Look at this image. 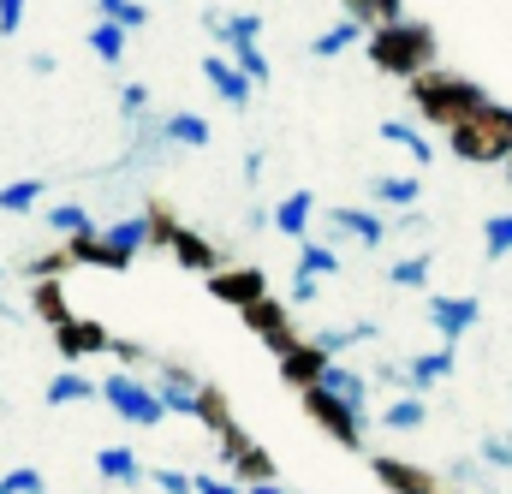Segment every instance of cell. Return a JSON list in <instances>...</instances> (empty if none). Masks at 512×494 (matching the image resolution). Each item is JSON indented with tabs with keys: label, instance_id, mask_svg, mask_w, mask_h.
Instances as JSON below:
<instances>
[{
	"label": "cell",
	"instance_id": "1",
	"mask_svg": "<svg viewBox=\"0 0 512 494\" xmlns=\"http://www.w3.org/2000/svg\"><path fill=\"white\" fill-rule=\"evenodd\" d=\"M364 48H370L376 72H387V78H411V72L435 66V30L417 24V18H405V12L387 18V24H370L364 30Z\"/></svg>",
	"mask_w": 512,
	"mask_h": 494
},
{
	"label": "cell",
	"instance_id": "2",
	"mask_svg": "<svg viewBox=\"0 0 512 494\" xmlns=\"http://www.w3.org/2000/svg\"><path fill=\"white\" fill-rule=\"evenodd\" d=\"M447 149L459 161H507L512 155V108H501L495 96H483L471 114L447 125Z\"/></svg>",
	"mask_w": 512,
	"mask_h": 494
},
{
	"label": "cell",
	"instance_id": "3",
	"mask_svg": "<svg viewBox=\"0 0 512 494\" xmlns=\"http://www.w3.org/2000/svg\"><path fill=\"white\" fill-rule=\"evenodd\" d=\"M405 90H411V102L423 108V120L429 125H447L459 120V114H471L489 90L477 84V78H459V72H435V66H423V72H411L405 78Z\"/></svg>",
	"mask_w": 512,
	"mask_h": 494
},
{
	"label": "cell",
	"instance_id": "4",
	"mask_svg": "<svg viewBox=\"0 0 512 494\" xmlns=\"http://www.w3.org/2000/svg\"><path fill=\"white\" fill-rule=\"evenodd\" d=\"M298 399H304V417L328 435V441H340V447H364V405H352V399H340V393H328L322 381H310V387H298Z\"/></svg>",
	"mask_w": 512,
	"mask_h": 494
},
{
	"label": "cell",
	"instance_id": "5",
	"mask_svg": "<svg viewBox=\"0 0 512 494\" xmlns=\"http://www.w3.org/2000/svg\"><path fill=\"white\" fill-rule=\"evenodd\" d=\"M102 399L114 405V417H126V423H137V429H155V423L167 417L161 393H155L149 381H137L131 370H114V375H108V381H102Z\"/></svg>",
	"mask_w": 512,
	"mask_h": 494
},
{
	"label": "cell",
	"instance_id": "6",
	"mask_svg": "<svg viewBox=\"0 0 512 494\" xmlns=\"http://www.w3.org/2000/svg\"><path fill=\"white\" fill-rule=\"evenodd\" d=\"M215 441H221V465H227V477H233V483H268V477H280V471H274V459H268V447L245 435V423H227Z\"/></svg>",
	"mask_w": 512,
	"mask_h": 494
},
{
	"label": "cell",
	"instance_id": "7",
	"mask_svg": "<svg viewBox=\"0 0 512 494\" xmlns=\"http://www.w3.org/2000/svg\"><path fill=\"white\" fill-rule=\"evenodd\" d=\"M239 316H245V328H251L268 352H280V346H292V340H298V328H292V304H286V298H274V292L251 298Z\"/></svg>",
	"mask_w": 512,
	"mask_h": 494
},
{
	"label": "cell",
	"instance_id": "8",
	"mask_svg": "<svg viewBox=\"0 0 512 494\" xmlns=\"http://www.w3.org/2000/svg\"><path fill=\"white\" fill-rule=\"evenodd\" d=\"M423 316L435 322V334H441L447 346H459V340L477 328L483 304H477V298H453V292H429V298H423Z\"/></svg>",
	"mask_w": 512,
	"mask_h": 494
},
{
	"label": "cell",
	"instance_id": "9",
	"mask_svg": "<svg viewBox=\"0 0 512 494\" xmlns=\"http://www.w3.org/2000/svg\"><path fill=\"white\" fill-rule=\"evenodd\" d=\"M54 334V352L66 358V364H84V358H96V352H108V328L96 322V316H66L60 328H48Z\"/></svg>",
	"mask_w": 512,
	"mask_h": 494
},
{
	"label": "cell",
	"instance_id": "10",
	"mask_svg": "<svg viewBox=\"0 0 512 494\" xmlns=\"http://www.w3.org/2000/svg\"><path fill=\"white\" fill-rule=\"evenodd\" d=\"M453 364H459V346H435V352H417V358H405L399 370H382V381H405L411 393H429L435 381H447L453 375Z\"/></svg>",
	"mask_w": 512,
	"mask_h": 494
},
{
	"label": "cell",
	"instance_id": "11",
	"mask_svg": "<svg viewBox=\"0 0 512 494\" xmlns=\"http://www.w3.org/2000/svg\"><path fill=\"white\" fill-rule=\"evenodd\" d=\"M203 286H209V298H215V304L245 310L251 298L268 292V274H262V268H227V262H221V268H209V274H203Z\"/></svg>",
	"mask_w": 512,
	"mask_h": 494
},
{
	"label": "cell",
	"instance_id": "12",
	"mask_svg": "<svg viewBox=\"0 0 512 494\" xmlns=\"http://www.w3.org/2000/svg\"><path fill=\"white\" fill-rule=\"evenodd\" d=\"M370 471H376V483H382L387 494H441L435 471H423V465H411V459H393V453H376Z\"/></svg>",
	"mask_w": 512,
	"mask_h": 494
},
{
	"label": "cell",
	"instance_id": "13",
	"mask_svg": "<svg viewBox=\"0 0 512 494\" xmlns=\"http://www.w3.org/2000/svg\"><path fill=\"white\" fill-rule=\"evenodd\" d=\"M274 370H280L286 387H310V381H322V370H328V352L316 340H292V346L274 352Z\"/></svg>",
	"mask_w": 512,
	"mask_h": 494
},
{
	"label": "cell",
	"instance_id": "14",
	"mask_svg": "<svg viewBox=\"0 0 512 494\" xmlns=\"http://www.w3.org/2000/svg\"><path fill=\"white\" fill-rule=\"evenodd\" d=\"M203 78H209V90H215L233 114H239V108L256 96V84L239 72V66H233V60H227V54H209V60H203Z\"/></svg>",
	"mask_w": 512,
	"mask_h": 494
},
{
	"label": "cell",
	"instance_id": "15",
	"mask_svg": "<svg viewBox=\"0 0 512 494\" xmlns=\"http://www.w3.org/2000/svg\"><path fill=\"white\" fill-rule=\"evenodd\" d=\"M310 221H316V191H286L268 215V227L280 239H310Z\"/></svg>",
	"mask_w": 512,
	"mask_h": 494
},
{
	"label": "cell",
	"instance_id": "16",
	"mask_svg": "<svg viewBox=\"0 0 512 494\" xmlns=\"http://www.w3.org/2000/svg\"><path fill=\"white\" fill-rule=\"evenodd\" d=\"M155 393H161L167 417H191V411H197V375L185 370V364H161V375H155Z\"/></svg>",
	"mask_w": 512,
	"mask_h": 494
},
{
	"label": "cell",
	"instance_id": "17",
	"mask_svg": "<svg viewBox=\"0 0 512 494\" xmlns=\"http://www.w3.org/2000/svg\"><path fill=\"white\" fill-rule=\"evenodd\" d=\"M167 250H173V262H179V268H191V274H209V268H221V250L209 245L203 233H191L185 221H179V233L167 239Z\"/></svg>",
	"mask_w": 512,
	"mask_h": 494
},
{
	"label": "cell",
	"instance_id": "18",
	"mask_svg": "<svg viewBox=\"0 0 512 494\" xmlns=\"http://www.w3.org/2000/svg\"><path fill=\"white\" fill-rule=\"evenodd\" d=\"M328 227H334L340 239H358V245H370V250L387 239V221L370 215V209H328Z\"/></svg>",
	"mask_w": 512,
	"mask_h": 494
},
{
	"label": "cell",
	"instance_id": "19",
	"mask_svg": "<svg viewBox=\"0 0 512 494\" xmlns=\"http://www.w3.org/2000/svg\"><path fill=\"white\" fill-rule=\"evenodd\" d=\"M84 42H90V54H96L102 66H120L126 48H131V30L126 24H114V18H96V24L84 30Z\"/></svg>",
	"mask_w": 512,
	"mask_h": 494
},
{
	"label": "cell",
	"instance_id": "20",
	"mask_svg": "<svg viewBox=\"0 0 512 494\" xmlns=\"http://www.w3.org/2000/svg\"><path fill=\"white\" fill-rule=\"evenodd\" d=\"M42 399L60 411V405H90V399H102V381H90V375H78V370H60L48 387H42Z\"/></svg>",
	"mask_w": 512,
	"mask_h": 494
},
{
	"label": "cell",
	"instance_id": "21",
	"mask_svg": "<svg viewBox=\"0 0 512 494\" xmlns=\"http://www.w3.org/2000/svg\"><path fill=\"white\" fill-rule=\"evenodd\" d=\"M30 316H36L42 328H60V322L72 316L66 286H60V280H30Z\"/></svg>",
	"mask_w": 512,
	"mask_h": 494
},
{
	"label": "cell",
	"instance_id": "22",
	"mask_svg": "<svg viewBox=\"0 0 512 494\" xmlns=\"http://www.w3.org/2000/svg\"><path fill=\"white\" fill-rule=\"evenodd\" d=\"M376 137H382V143H393V149H405V155L417 161V173L435 161V143H429L417 125H405V120H382V125H376Z\"/></svg>",
	"mask_w": 512,
	"mask_h": 494
},
{
	"label": "cell",
	"instance_id": "23",
	"mask_svg": "<svg viewBox=\"0 0 512 494\" xmlns=\"http://www.w3.org/2000/svg\"><path fill=\"white\" fill-rule=\"evenodd\" d=\"M209 137H215V125L203 114H167L161 120V143H173V149H209Z\"/></svg>",
	"mask_w": 512,
	"mask_h": 494
},
{
	"label": "cell",
	"instance_id": "24",
	"mask_svg": "<svg viewBox=\"0 0 512 494\" xmlns=\"http://www.w3.org/2000/svg\"><path fill=\"white\" fill-rule=\"evenodd\" d=\"M370 197L376 203H393V209H411L423 197V173H376L370 179Z\"/></svg>",
	"mask_w": 512,
	"mask_h": 494
},
{
	"label": "cell",
	"instance_id": "25",
	"mask_svg": "<svg viewBox=\"0 0 512 494\" xmlns=\"http://www.w3.org/2000/svg\"><path fill=\"white\" fill-rule=\"evenodd\" d=\"M96 471H102L108 483H120V489H137V483L149 477V471L137 465V453H131V447H102V453H96Z\"/></svg>",
	"mask_w": 512,
	"mask_h": 494
},
{
	"label": "cell",
	"instance_id": "26",
	"mask_svg": "<svg viewBox=\"0 0 512 494\" xmlns=\"http://www.w3.org/2000/svg\"><path fill=\"white\" fill-rule=\"evenodd\" d=\"M364 30H370V24H358V18H340V24H328V30L310 42V54H316V60H334V54L358 48V42H364Z\"/></svg>",
	"mask_w": 512,
	"mask_h": 494
},
{
	"label": "cell",
	"instance_id": "27",
	"mask_svg": "<svg viewBox=\"0 0 512 494\" xmlns=\"http://www.w3.org/2000/svg\"><path fill=\"white\" fill-rule=\"evenodd\" d=\"M191 417H197L203 429H215V435H221L227 423H239V417H233V405H227V393H221L215 381H197V411H191Z\"/></svg>",
	"mask_w": 512,
	"mask_h": 494
},
{
	"label": "cell",
	"instance_id": "28",
	"mask_svg": "<svg viewBox=\"0 0 512 494\" xmlns=\"http://www.w3.org/2000/svg\"><path fill=\"white\" fill-rule=\"evenodd\" d=\"M298 274L304 280H334L340 274V250L322 239H298Z\"/></svg>",
	"mask_w": 512,
	"mask_h": 494
},
{
	"label": "cell",
	"instance_id": "29",
	"mask_svg": "<svg viewBox=\"0 0 512 494\" xmlns=\"http://www.w3.org/2000/svg\"><path fill=\"white\" fill-rule=\"evenodd\" d=\"M429 423V399L423 393H405V399H393L382 411V429H393V435H411V429H423Z\"/></svg>",
	"mask_w": 512,
	"mask_h": 494
},
{
	"label": "cell",
	"instance_id": "30",
	"mask_svg": "<svg viewBox=\"0 0 512 494\" xmlns=\"http://www.w3.org/2000/svg\"><path fill=\"white\" fill-rule=\"evenodd\" d=\"M322 387L328 393H340V399H352V405H370V381L358 370H346L340 358H328V370H322Z\"/></svg>",
	"mask_w": 512,
	"mask_h": 494
},
{
	"label": "cell",
	"instance_id": "31",
	"mask_svg": "<svg viewBox=\"0 0 512 494\" xmlns=\"http://www.w3.org/2000/svg\"><path fill=\"white\" fill-rule=\"evenodd\" d=\"M42 173H30V179H12V185H0V215H30L36 203H42Z\"/></svg>",
	"mask_w": 512,
	"mask_h": 494
},
{
	"label": "cell",
	"instance_id": "32",
	"mask_svg": "<svg viewBox=\"0 0 512 494\" xmlns=\"http://www.w3.org/2000/svg\"><path fill=\"white\" fill-rule=\"evenodd\" d=\"M364 340H376V322H352V328H322V334H316V346H322L328 358H340L346 346H364Z\"/></svg>",
	"mask_w": 512,
	"mask_h": 494
},
{
	"label": "cell",
	"instance_id": "33",
	"mask_svg": "<svg viewBox=\"0 0 512 494\" xmlns=\"http://www.w3.org/2000/svg\"><path fill=\"white\" fill-rule=\"evenodd\" d=\"M173 233H179V215H173V209L155 197V203L143 209V239H149L155 250H167V239H173Z\"/></svg>",
	"mask_w": 512,
	"mask_h": 494
},
{
	"label": "cell",
	"instance_id": "34",
	"mask_svg": "<svg viewBox=\"0 0 512 494\" xmlns=\"http://www.w3.org/2000/svg\"><path fill=\"white\" fill-rule=\"evenodd\" d=\"M42 221H48V227H54L60 239H72V233H84V227H96L84 203H54V209H42Z\"/></svg>",
	"mask_w": 512,
	"mask_h": 494
},
{
	"label": "cell",
	"instance_id": "35",
	"mask_svg": "<svg viewBox=\"0 0 512 494\" xmlns=\"http://www.w3.org/2000/svg\"><path fill=\"white\" fill-rule=\"evenodd\" d=\"M72 268H78V262H72V250H66V245L42 250V256H30V262H24V274H30V280H66Z\"/></svg>",
	"mask_w": 512,
	"mask_h": 494
},
{
	"label": "cell",
	"instance_id": "36",
	"mask_svg": "<svg viewBox=\"0 0 512 494\" xmlns=\"http://www.w3.org/2000/svg\"><path fill=\"white\" fill-rule=\"evenodd\" d=\"M429 268H435V256L423 250V256L393 262V268H387V280H393V286H405V292H417V286H429Z\"/></svg>",
	"mask_w": 512,
	"mask_h": 494
},
{
	"label": "cell",
	"instance_id": "37",
	"mask_svg": "<svg viewBox=\"0 0 512 494\" xmlns=\"http://www.w3.org/2000/svg\"><path fill=\"white\" fill-rule=\"evenodd\" d=\"M340 6H346V18H358V24H387V18L405 12V0H340Z\"/></svg>",
	"mask_w": 512,
	"mask_h": 494
},
{
	"label": "cell",
	"instance_id": "38",
	"mask_svg": "<svg viewBox=\"0 0 512 494\" xmlns=\"http://www.w3.org/2000/svg\"><path fill=\"white\" fill-rule=\"evenodd\" d=\"M96 18H114V24H126V30H143V24H149V6H143V0H96Z\"/></svg>",
	"mask_w": 512,
	"mask_h": 494
},
{
	"label": "cell",
	"instance_id": "39",
	"mask_svg": "<svg viewBox=\"0 0 512 494\" xmlns=\"http://www.w3.org/2000/svg\"><path fill=\"white\" fill-rule=\"evenodd\" d=\"M483 256H489V262L512 256V215H489V221H483Z\"/></svg>",
	"mask_w": 512,
	"mask_h": 494
},
{
	"label": "cell",
	"instance_id": "40",
	"mask_svg": "<svg viewBox=\"0 0 512 494\" xmlns=\"http://www.w3.org/2000/svg\"><path fill=\"white\" fill-rule=\"evenodd\" d=\"M227 60H233V66H239V72H245V78H251L256 90H262V84H268V78H274V66H268V60H262V48H256V42H245V48H233V54H227Z\"/></svg>",
	"mask_w": 512,
	"mask_h": 494
},
{
	"label": "cell",
	"instance_id": "41",
	"mask_svg": "<svg viewBox=\"0 0 512 494\" xmlns=\"http://www.w3.org/2000/svg\"><path fill=\"white\" fill-rule=\"evenodd\" d=\"M0 494H48V483H42L36 465H12V471L0 477Z\"/></svg>",
	"mask_w": 512,
	"mask_h": 494
},
{
	"label": "cell",
	"instance_id": "42",
	"mask_svg": "<svg viewBox=\"0 0 512 494\" xmlns=\"http://www.w3.org/2000/svg\"><path fill=\"white\" fill-rule=\"evenodd\" d=\"M120 114H126V120H143V114H149V90H143V84H120Z\"/></svg>",
	"mask_w": 512,
	"mask_h": 494
},
{
	"label": "cell",
	"instance_id": "43",
	"mask_svg": "<svg viewBox=\"0 0 512 494\" xmlns=\"http://www.w3.org/2000/svg\"><path fill=\"white\" fill-rule=\"evenodd\" d=\"M483 459H489L495 471H512V435H489V441H483Z\"/></svg>",
	"mask_w": 512,
	"mask_h": 494
},
{
	"label": "cell",
	"instance_id": "44",
	"mask_svg": "<svg viewBox=\"0 0 512 494\" xmlns=\"http://www.w3.org/2000/svg\"><path fill=\"white\" fill-rule=\"evenodd\" d=\"M24 12H30V0H0V42H6V36H18Z\"/></svg>",
	"mask_w": 512,
	"mask_h": 494
},
{
	"label": "cell",
	"instance_id": "45",
	"mask_svg": "<svg viewBox=\"0 0 512 494\" xmlns=\"http://www.w3.org/2000/svg\"><path fill=\"white\" fill-rule=\"evenodd\" d=\"M191 494H245V483H233V477H191Z\"/></svg>",
	"mask_w": 512,
	"mask_h": 494
},
{
	"label": "cell",
	"instance_id": "46",
	"mask_svg": "<svg viewBox=\"0 0 512 494\" xmlns=\"http://www.w3.org/2000/svg\"><path fill=\"white\" fill-rule=\"evenodd\" d=\"M155 489H161V494H191V477L167 465V471H155Z\"/></svg>",
	"mask_w": 512,
	"mask_h": 494
},
{
	"label": "cell",
	"instance_id": "47",
	"mask_svg": "<svg viewBox=\"0 0 512 494\" xmlns=\"http://www.w3.org/2000/svg\"><path fill=\"white\" fill-rule=\"evenodd\" d=\"M108 352H114L120 364H149V352H143L137 340H108Z\"/></svg>",
	"mask_w": 512,
	"mask_h": 494
},
{
	"label": "cell",
	"instance_id": "48",
	"mask_svg": "<svg viewBox=\"0 0 512 494\" xmlns=\"http://www.w3.org/2000/svg\"><path fill=\"white\" fill-rule=\"evenodd\" d=\"M24 66H30V72H36V78H54V72H60V60H54V54H30V60H24Z\"/></svg>",
	"mask_w": 512,
	"mask_h": 494
},
{
	"label": "cell",
	"instance_id": "49",
	"mask_svg": "<svg viewBox=\"0 0 512 494\" xmlns=\"http://www.w3.org/2000/svg\"><path fill=\"white\" fill-rule=\"evenodd\" d=\"M316 286H322V280H304V274H298V280H292V304H316Z\"/></svg>",
	"mask_w": 512,
	"mask_h": 494
},
{
	"label": "cell",
	"instance_id": "50",
	"mask_svg": "<svg viewBox=\"0 0 512 494\" xmlns=\"http://www.w3.org/2000/svg\"><path fill=\"white\" fill-rule=\"evenodd\" d=\"M262 161H268L262 149H251V155H245V185H256V179H262Z\"/></svg>",
	"mask_w": 512,
	"mask_h": 494
},
{
	"label": "cell",
	"instance_id": "51",
	"mask_svg": "<svg viewBox=\"0 0 512 494\" xmlns=\"http://www.w3.org/2000/svg\"><path fill=\"white\" fill-rule=\"evenodd\" d=\"M245 494H286V489H280V483L268 477V483H245Z\"/></svg>",
	"mask_w": 512,
	"mask_h": 494
},
{
	"label": "cell",
	"instance_id": "52",
	"mask_svg": "<svg viewBox=\"0 0 512 494\" xmlns=\"http://www.w3.org/2000/svg\"><path fill=\"white\" fill-rule=\"evenodd\" d=\"M507 185H512V155H507Z\"/></svg>",
	"mask_w": 512,
	"mask_h": 494
}]
</instances>
